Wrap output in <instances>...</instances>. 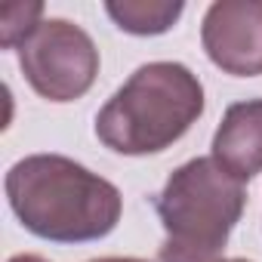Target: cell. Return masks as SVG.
Returning a JSON list of instances; mask_svg holds the SVG:
<instances>
[{
	"mask_svg": "<svg viewBox=\"0 0 262 262\" xmlns=\"http://www.w3.org/2000/svg\"><path fill=\"white\" fill-rule=\"evenodd\" d=\"M204 114V86L182 62H148L96 114L105 148L129 158L158 155L179 142Z\"/></svg>",
	"mask_w": 262,
	"mask_h": 262,
	"instance_id": "7a4b0ae2",
	"label": "cell"
},
{
	"mask_svg": "<svg viewBox=\"0 0 262 262\" xmlns=\"http://www.w3.org/2000/svg\"><path fill=\"white\" fill-rule=\"evenodd\" d=\"M90 262H145V259H129V256H102V259H90Z\"/></svg>",
	"mask_w": 262,
	"mask_h": 262,
	"instance_id": "30bf717a",
	"label": "cell"
},
{
	"mask_svg": "<svg viewBox=\"0 0 262 262\" xmlns=\"http://www.w3.org/2000/svg\"><path fill=\"white\" fill-rule=\"evenodd\" d=\"M182 10L185 7L179 0H111V4H105V13L120 31L139 37L170 31L179 22Z\"/></svg>",
	"mask_w": 262,
	"mask_h": 262,
	"instance_id": "52a82bcc",
	"label": "cell"
},
{
	"mask_svg": "<svg viewBox=\"0 0 262 262\" xmlns=\"http://www.w3.org/2000/svg\"><path fill=\"white\" fill-rule=\"evenodd\" d=\"M7 198L19 222L53 244H86L111 234L123 198L117 185L62 155H31L10 167Z\"/></svg>",
	"mask_w": 262,
	"mask_h": 262,
	"instance_id": "6da1fadb",
	"label": "cell"
},
{
	"mask_svg": "<svg viewBox=\"0 0 262 262\" xmlns=\"http://www.w3.org/2000/svg\"><path fill=\"white\" fill-rule=\"evenodd\" d=\"M16 53L31 90L50 102L80 99L99 74V50L93 37L68 19H43Z\"/></svg>",
	"mask_w": 262,
	"mask_h": 262,
	"instance_id": "277c9868",
	"label": "cell"
},
{
	"mask_svg": "<svg viewBox=\"0 0 262 262\" xmlns=\"http://www.w3.org/2000/svg\"><path fill=\"white\" fill-rule=\"evenodd\" d=\"M40 16H43L40 0H7V4H0V43L7 50L19 47L40 25Z\"/></svg>",
	"mask_w": 262,
	"mask_h": 262,
	"instance_id": "ba28073f",
	"label": "cell"
},
{
	"mask_svg": "<svg viewBox=\"0 0 262 262\" xmlns=\"http://www.w3.org/2000/svg\"><path fill=\"white\" fill-rule=\"evenodd\" d=\"M244 204V182L213 158L182 164L158 194V216L167 231L161 262H219Z\"/></svg>",
	"mask_w": 262,
	"mask_h": 262,
	"instance_id": "3957f363",
	"label": "cell"
},
{
	"mask_svg": "<svg viewBox=\"0 0 262 262\" xmlns=\"http://www.w3.org/2000/svg\"><path fill=\"white\" fill-rule=\"evenodd\" d=\"M219 262H250V259H219Z\"/></svg>",
	"mask_w": 262,
	"mask_h": 262,
	"instance_id": "8fae6325",
	"label": "cell"
},
{
	"mask_svg": "<svg viewBox=\"0 0 262 262\" xmlns=\"http://www.w3.org/2000/svg\"><path fill=\"white\" fill-rule=\"evenodd\" d=\"M210 158L241 182L262 173V99L228 105L213 136Z\"/></svg>",
	"mask_w": 262,
	"mask_h": 262,
	"instance_id": "8992f818",
	"label": "cell"
},
{
	"mask_svg": "<svg viewBox=\"0 0 262 262\" xmlns=\"http://www.w3.org/2000/svg\"><path fill=\"white\" fill-rule=\"evenodd\" d=\"M10 262H50V259H43V256H34V253H19V256H13Z\"/></svg>",
	"mask_w": 262,
	"mask_h": 262,
	"instance_id": "9c48e42d",
	"label": "cell"
},
{
	"mask_svg": "<svg viewBox=\"0 0 262 262\" xmlns=\"http://www.w3.org/2000/svg\"><path fill=\"white\" fill-rule=\"evenodd\" d=\"M201 43L216 68L234 77L262 74V0H219L204 16Z\"/></svg>",
	"mask_w": 262,
	"mask_h": 262,
	"instance_id": "5b68a950",
	"label": "cell"
}]
</instances>
